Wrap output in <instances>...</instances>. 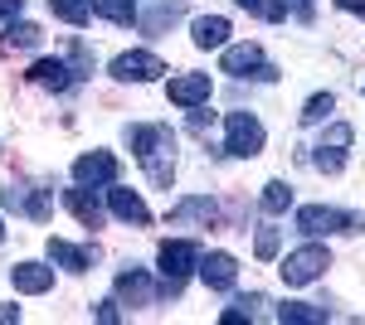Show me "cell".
I'll return each instance as SVG.
<instances>
[{
  "label": "cell",
  "mask_w": 365,
  "mask_h": 325,
  "mask_svg": "<svg viewBox=\"0 0 365 325\" xmlns=\"http://www.w3.org/2000/svg\"><path fill=\"white\" fill-rule=\"evenodd\" d=\"M127 146L146 165L151 185L170 190V180H175V141H170V127H127Z\"/></svg>",
  "instance_id": "1"
},
{
  "label": "cell",
  "mask_w": 365,
  "mask_h": 325,
  "mask_svg": "<svg viewBox=\"0 0 365 325\" xmlns=\"http://www.w3.org/2000/svg\"><path fill=\"white\" fill-rule=\"evenodd\" d=\"M156 267H161V297H175V292L185 287V277L200 267V243H190V238H170V243H161Z\"/></svg>",
  "instance_id": "2"
},
{
  "label": "cell",
  "mask_w": 365,
  "mask_h": 325,
  "mask_svg": "<svg viewBox=\"0 0 365 325\" xmlns=\"http://www.w3.org/2000/svg\"><path fill=\"white\" fill-rule=\"evenodd\" d=\"M297 228L322 238V233H361L365 218L361 214H346V209H331V204H302L297 209Z\"/></svg>",
  "instance_id": "3"
},
{
  "label": "cell",
  "mask_w": 365,
  "mask_h": 325,
  "mask_svg": "<svg viewBox=\"0 0 365 325\" xmlns=\"http://www.w3.org/2000/svg\"><path fill=\"white\" fill-rule=\"evenodd\" d=\"M220 73H229V78H258V82L278 78V68L263 58V44H229L225 58H220Z\"/></svg>",
  "instance_id": "4"
},
{
  "label": "cell",
  "mask_w": 365,
  "mask_h": 325,
  "mask_svg": "<svg viewBox=\"0 0 365 325\" xmlns=\"http://www.w3.org/2000/svg\"><path fill=\"white\" fill-rule=\"evenodd\" d=\"M263 122L253 117V112H229L225 117V156H258L263 151Z\"/></svg>",
  "instance_id": "5"
},
{
  "label": "cell",
  "mask_w": 365,
  "mask_h": 325,
  "mask_svg": "<svg viewBox=\"0 0 365 325\" xmlns=\"http://www.w3.org/2000/svg\"><path fill=\"white\" fill-rule=\"evenodd\" d=\"M327 267H331V252L322 243H307V247H297V252H287L278 272H282L287 287H307V282H317Z\"/></svg>",
  "instance_id": "6"
},
{
  "label": "cell",
  "mask_w": 365,
  "mask_h": 325,
  "mask_svg": "<svg viewBox=\"0 0 365 325\" xmlns=\"http://www.w3.org/2000/svg\"><path fill=\"white\" fill-rule=\"evenodd\" d=\"M166 73V63L156 54H146V49H132V54H117L113 58V78L117 82H156Z\"/></svg>",
  "instance_id": "7"
},
{
  "label": "cell",
  "mask_w": 365,
  "mask_h": 325,
  "mask_svg": "<svg viewBox=\"0 0 365 325\" xmlns=\"http://www.w3.org/2000/svg\"><path fill=\"white\" fill-rule=\"evenodd\" d=\"M25 78L34 82V87H49V92H68L83 73H78V68H68L63 58H39V63H29Z\"/></svg>",
  "instance_id": "8"
},
{
  "label": "cell",
  "mask_w": 365,
  "mask_h": 325,
  "mask_svg": "<svg viewBox=\"0 0 365 325\" xmlns=\"http://www.w3.org/2000/svg\"><path fill=\"white\" fill-rule=\"evenodd\" d=\"M210 73H175V78L166 82V97L175 102V107H205L210 102Z\"/></svg>",
  "instance_id": "9"
},
{
  "label": "cell",
  "mask_w": 365,
  "mask_h": 325,
  "mask_svg": "<svg viewBox=\"0 0 365 325\" xmlns=\"http://www.w3.org/2000/svg\"><path fill=\"white\" fill-rule=\"evenodd\" d=\"M73 180L78 185H117V156H108V151H88V156H78L73 161Z\"/></svg>",
  "instance_id": "10"
},
{
  "label": "cell",
  "mask_w": 365,
  "mask_h": 325,
  "mask_svg": "<svg viewBox=\"0 0 365 325\" xmlns=\"http://www.w3.org/2000/svg\"><path fill=\"white\" fill-rule=\"evenodd\" d=\"M200 282L210 287V292H229L234 282H239V262H234V252H200Z\"/></svg>",
  "instance_id": "11"
},
{
  "label": "cell",
  "mask_w": 365,
  "mask_h": 325,
  "mask_svg": "<svg viewBox=\"0 0 365 325\" xmlns=\"http://www.w3.org/2000/svg\"><path fill=\"white\" fill-rule=\"evenodd\" d=\"M63 204H68V214L78 218L83 228H103V218H108V209H103V199L93 194V185H78V190H63Z\"/></svg>",
  "instance_id": "12"
},
{
  "label": "cell",
  "mask_w": 365,
  "mask_h": 325,
  "mask_svg": "<svg viewBox=\"0 0 365 325\" xmlns=\"http://www.w3.org/2000/svg\"><path fill=\"white\" fill-rule=\"evenodd\" d=\"M108 209H113V218H122V223H132V228H146L151 223V209H146V199H141L137 190H108Z\"/></svg>",
  "instance_id": "13"
},
{
  "label": "cell",
  "mask_w": 365,
  "mask_h": 325,
  "mask_svg": "<svg viewBox=\"0 0 365 325\" xmlns=\"http://www.w3.org/2000/svg\"><path fill=\"white\" fill-rule=\"evenodd\" d=\"M117 297L127 301V306H151L156 301V287H151V277L141 267H122L117 272Z\"/></svg>",
  "instance_id": "14"
},
{
  "label": "cell",
  "mask_w": 365,
  "mask_h": 325,
  "mask_svg": "<svg viewBox=\"0 0 365 325\" xmlns=\"http://www.w3.org/2000/svg\"><path fill=\"white\" fill-rule=\"evenodd\" d=\"M10 282H15V292L39 297V292L54 287V267H44V262H15V267H10Z\"/></svg>",
  "instance_id": "15"
},
{
  "label": "cell",
  "mask_w": 365,
  "mask_h": 325,
  "mask_svg": "<svg viewBox=\"0 0 365 325\" xmlns=\"http://www.w3.org/2000/svg\"><path fill=\"white\" fill-rule=\"evenodd\" d=\"M215 218H220V204H215V199H205V194L180 199V204L170 209V223H205V228H210Z\"/></svg>",
  "instance_id": "16"
},
{
  "label": "cell",
  "mask_w": 365,
  "mask_h": 325,
  "mask_svg": "<svg viewBox=\"0 0 365 325\" xmlns=\"http://www.w3.org/2000/svg\"><path fill=\"white\" fill-rule=\"evenodd\" d=\"M190 29H195V34H190L195 49H225V44H229V20H225V15H200Z\"/></svg>",
  "instance_id": "17"
},
{
  "label": "cell",
  "mask_w": 365,
  "mask_h": 325,
  "mask_svg": "<svg viewBox=\"0 0 365 325\" xmlns=\"http://www.w3.org/2000/svg\"><path fill=\"white\" fill-rule=\"evenodd\" d=\"M273 316H278L282 325H327L331 321V311H327V306H312V301H287Z\"/></svg>",
  "instance_id": "18"
},
{
  "label": "cell",
  "mask_w": 365,
  "mask_h": 325,
  "mask_svg": "<svg viewBox=\"0 0 365 325\" xmlns=\"http://www.w3.org/2000/svg\"><path fill=\"white\" fill-rule=\"evenodd\" d=\"M44 34H39V25H29V20H10L5 25V34H0V49L5 54H25V49H34Z\"/></svg>",
  "instance_id": "19"
},
{
  "label": "cell",
  "mask_w": 365,
  "mask_h": 325,
  "mask_svg": "<svg viewBox=\"0 0 365 325\" xmlns=\"http://www.w3.org/2000/svg\"><path fill=\"white\" fill-rule=\"evenodd\" d=\"M49 257H54L58 267H68V272H88L93 267V252L78 243H63V238H49Z\"/></svg>",
  "instance_id": "20"
},
{
  "label": "cell",
  "mask_w": 365,
  "mask_h": 325,
  "mask_svg": "<svg viewBox=\"0 0 365 325\" xmlns=\"http://www.w3.org/2000/svg\"><path fill=\"white\" fill-rule=\"evenodd\" d=\"M88 5H93V15H103L113 25H132L137 20V0H88Z\"/></svg>",
  "instance_id": "21"
},
{
  "label": "cell",
  "mask_w": 365,
  "mask_h": 325,
  "mask_svg": "<svg viewBox=\"0 0 365 325\" xmlns=\"http://www.w3.org/2000/svg\"><path fill=\"white\" fill-rule=\"evenodd\" d=\"M331 112H336V97L331 92H317V97H307V107H302V127H322Z\"/></svg>",
  "instance_id": "22"
},
{
  "label": "cell",
  "mask_w": 365,
  "mask_h": 325,
  "mask_svg": "<svg viewBox=\"0 0 365 325\" xmlns=\"http://www.w3.org/2000/svg\"><path fill=\"white\" fill-rule=\"evenodd\" d=\"M287 209H292V190L282 180H268L263 185V214H287Z\"/></svg>",
  "instance_id": "23"
},
{
  "label": "cell",
  "mask_w": 365,
  "mask_h": 325,
  "mask_svg": "<svg viewBox=\"0 0 365 325\" xmlns=\"http://www.w3.org/2000/svg\"><path fill=\"white\" fill-rule=\"evenodd\" d=\"M49 10H54L63 25H88V15H93L88 0H49Z\"/></svg>",
  "instance_id": "24"
},
{
  "label": "cell",
  "mask_w": 365,
  "mask_h": 325,
  "mask_svg": "<svg viewBox=\"0 0 365 325\" xmlns=\"http://www.w3.org/2000/svg\"><path fill=\"white\" fill-rule=\"evenodd\" d=\"M278 247H282V238H278V228H258V238H253V252L268 262V257H278Z\"/></svg>",
  "instance_id": "25"
},
{
  "label": "cell",
  "mask_w": 365,
  "mask_h": 325,
  "mask_svg": "<svg viewBox=\"0 0 365 325\" xmlns=\"http://www.w3.org/2000/svg\"><path fill=\"white\" fill-rule=\"evenodd\" d=\"M175 25V20H180V5H156V10H151V15H146V29H161V25Z\"/></svg>",
  "instance_id": "26"
},
{
  "label": "cell",
  "mask_w": 365,
  "mask_h": 325,
  "mask_svg": "<svg viewBox=\"0 0 365 325\" xmlns=\"http://www.w3.org/2000/svg\"><path fill=\"white\" fill-rule=\"evenodd\" d=\"M312 165H317V170H331V175H336V170H341V151H336V146H331V151H327V146H317Z\"/></svg>",
  "instance_id": "27"
},
{
  "label": "cell",
  "mask_w": 365,
  "mask_h": 325,
  "mask_svg": "<svg viewBox=\"0 0 365 325\" xmlns=\"http://www.w3.org/2000/svg\"><path fill=\"white\" fill-rule=\"evenodd\" d=\"M322 146H336V151H346V146H351V127H346V122H336V127L327 132V141H322Z\"/></svg>",
  "instance_id": "28"
},
{
  "label": "cell",
  "mask_w": 365,
  "mask_h": 325,
  "mask_svg": "<svg viewBox=\"0 0 365 325\" xmlns=\"http://www.w3.org/2000/svg\"><path fill=\"white\" fill-rule=\"evenodd\" d=\"M98 321H103V325H117V321H122V316H117V301H103V306H98Z\"/></svg>",
  "instance_id": "29"
},
{
  "label": "cell",
  "mask_w": 365,
  "mask_h": 325,
  "mask_svg": "<svg viewBox=\"0 0 365 325\" xmlns=\"http://www.w3.org/2000/svg\"><path fill=\"white\" fill-rule=\"evenodd\" d=\"M263 20H287V0H268V10H263Z\"/></svg>",
  "instance_id": "30"
},
{
  "label": "cell",
  "mask_w": 365,
  "mask_h": 325,
  "mask_svg": "<svg viewBox=\"0 0 365 325\" xmlns=\"http://www.w3.org/2000/svg\"><path fill=\"white\" fill-rule=\"evenodd\" d=\"M25 10V0H0V20H15Z\"/></svg>",
  "instance_id": "31"
},
{
  "label": "cell",
  "mask_w": 365,
  "mask_h": 325,
  "mask_svg": "<svg viewBox=\"0 0 365 325\" xmlns=\"http://www.w3.org/2000/svg\"><path fill=\"white\" fill-rule=\"evenodd\" d=\"M336 5L346 10V15H361V20H365V0H336Z\"/></svg>",
  "instance_id": "32"
},
{
  "label": "cell",
  "mask_w": 365,
  "mask_h": 325,
  "mask_svg": "<svg viewBox=\"0 0 365 325\" xmlns=\"http://www.w3.org/2000/svg\"><path fill=\"white\" fill-rule=\"evenodd\" d=\"M10 321H20V306H0V325H10Z\"/></svg>",
  "instance_id": "33"
},
{
  "label": "cell",
  "mask_w": 365,
  "mask_h": 325,
  "mask_svg": "<svg viewBox=\"0 0 365 325\" xmlns=\"http://www.w3.org/2000/svg\"><path fill=\"white\" fill-rule=\"evenodd\" d=\"M239 10H253V15H263V10H268V0H239Z\"/></svg>",
  "instance_id": "34"
},
{
  "label": "cell",
  "mask_w": 365,
  "mask_h": 325,
  "mask_svg": "<svg viewBox=\"0 0 365 325\" xmlns=\"http://www.w3.org/2000/svg\"><path fill=\"white\" fill-rule=\"evenodd\" d=\"M0 243H5V223H0Z\"/></svg>",
  "instance_id": "35"
}]
</instances>
